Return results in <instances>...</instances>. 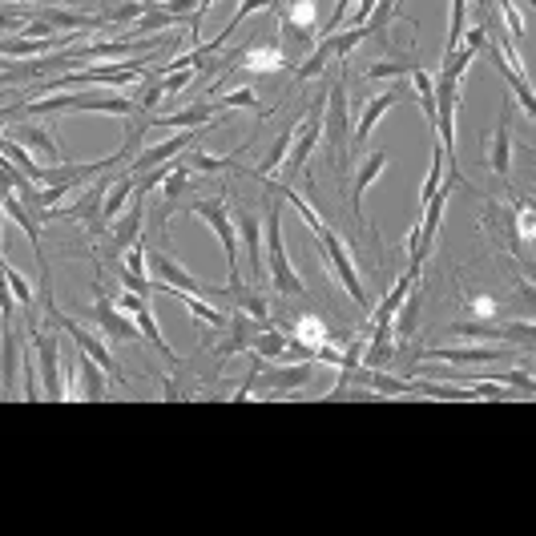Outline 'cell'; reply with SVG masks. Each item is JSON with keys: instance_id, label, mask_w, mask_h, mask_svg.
<instances>
[{"instance_id": "52a82bcc", "label": "cell", "mask_w": 536, "mask_h": 536, "mask_svg": "<svg viewBox=\"0 0 536 536\" xmlns=\"http://www.w3.org/2000/svg\"><path fill=\"white\" fill-rule=\"evenodd\" d=\"M452 335L472 339V343H512V347H532V319H516V323H496V319H468V323H452Z\"/></svg>"}, {"instance_id": "8992f818", "label": "cell", "mask_w": 536, "mask_h": 536, "mask_svg": "<svg viewBox=\"0 0 536 536\" xmlns=\"http://www.w3.org/2000/svg\"><path fill=\"white\" fill-rule=\"evenodd\" d=\"M146 275H150V283H154V291H182V295H206L210 287H202L186 266L170 254V246L162 242V246H146Z\"/></svg>"}, {"instance_id": "1f68e13d", "label": "cell", "mask_w": 536, "mask_h": 536, "mask_svg": "<svg viewBox=\"0 0 536 536\" xmlns=\"http://www.w3.org/2000/svg\"><path fill=\"white\" fill-rule=\"evenodd\" d=\"M412 69H420V61H416V53H391V57H383V61H371L367 69H363V77H412Z\"/></svg>"}, {"instance_id": "5b68a950", "label": "cell", "mask_w": 536, "mask_h": 536, "mask_svg": "<svg viewBox=\"0 0 536 536\" xmlns=\"http://www.w3.org/2000/svg\"><path fill=\"white\" fill-rule=\"evenodd\" d=\"M186 214L202 218V222L218 234L222 254H226V266H230V283H234V279H242V271H238V230H234V218H230V210H226V194L194 198V202L186 206Z\"/></svg>"}, {"instance_id": "ba28073f", "label": "cell", "mask_w": 536, "mask_h": 536, "mask_svg": "<svg viewBox=\"0 0 536 536\" xmlns=\"http://www.w3.org/2000/svg\"><path fill=\"white\" fill-rule=\"evenodd\" d=\"M408 85H391V89H383V93H375L367 105H363V113H359V121L351 125V150L355 154H363L367 150V142H371V133H375V125H379V117L387 113V109H395L399 101H408Z\"/></svg>"}, {"instance_id": "9a60e30c", "label": "cell", "mask_w": 536, "mask_h": 536, "mask_svg": "<svg viewBox=\"0 0 536 536\" xmlns=\"http://www.w3.org/2000/svg\"><path fill=\"white\" fill-rule=\"evenodd\" d=\"M222 113H226L222 101H194V105H186V109H178V113L154 117L150 125H162V129H206V125L218 121Z\"/></svg>"}, {"instance_id": "836d02e7", "label": "cell", "mask_w": 536, "mask_h": 536, "mask_svg": "<svg viewBox=\"0 0 536 536\" xmlns=\"http://www.w3.org/2000/svg\"><path fill=\"white\" fill-rule=\"evenodd\" d=\"M222 105H226V113H234V109H250L258 121H262L266 113H275V109H262V101H258L254 89H230V93L222 97Z\"/></svg>"}, {"instance_id": "6da1fadb", "label": "cell", "mask_w": 536, "mask_h": 536, "mask_svg": "<svg viewBox=\"0 0 536 536\" xmlns=\"http://www.w3.org/2000/svg\"><path fill=\"white\" fill-rule=\"evenodd\" d=\"M266 190H275L279 198H287L295 210H299V218L307 222V230L315 234V242H319V250H323V258H327V266H331V275L339 279V287L359 303V307H367V291H363V279H359V266H355V254H351V246L335 234V226L331 222H323V214L295 190V186H275L271 178H266Z\"/></svg>"}, {"instance_id": "3957f363", "label": "cell", "mask_w": 536, "mask_h": 536, "mask_svg": "<svg viewBox=\"0 0 536 536\" xmlns=\"http://www.w3.org/2000/svg\"><path fill=\"white\" fill-rule=\"evenodd\" d=\"M323 142L335 158V174L347 170V154H351V101H347V81L343 73L331 81L327 97H323Z\"/></svg>"}, {"instance_id": "f35d334b", "label": "cell", "mask_w": 536, "mask_h": 536, "mask_svg": "<svg viewBox=\"0 0 536 536\" xmlns=\"http://www.w3.org/2000/svg\"><path fill=\"white\" fill-rule=\"evenodd\" d=\"M5 65H9V57H0V69H5Z\"/></svg>"}, {"instance_id": "4fadbf2b", "label": "cell", "mask_w": 536, "mask_h": 536, "mask_svg": "<svg viewBox=\"0 0 536 536\" xmlns=\"http://www.w3.org/2000/svg\"><path fill=\"white\" fill-rule=\"evenodd\" d=\"M234 230H238V246L246 250L250 283H262L266 258H262V222H258V214H254V210H238V214H234Z\"/></svg>"}, {"instance_id": "f546056e", "label": "cell", "mask_w": 536, "mask_h": 536, "mask_svg": "<svg viewBox=\"0 0 536 536\" xmlns=\"http://www.w3.org/2000/svg\"><path fill=\"white\" fill-rule=\"evenodd\" d=\"M246 146H250V142H246ZM246 146H242V150H234V154H226V158H218V154H206L202 146H198V150L190 146V158H186V166H190L198 178H202V174H222V170H234V166H238V158L246 154Z\"/></svg>"}, {"instance_id": "ffe728a7", "label": "cell", "mask_w": 536, "mask_h": 536, "mask_svg": "<svg viewBox=\"0 0 536 536\" xmlns=\"http://www.w3.org/2000/svg\"><path fill=\"white\" fill-rule=\"evenodd\" d=\"M387 162H391V154H387V150H375V154H367V158L359 162V174H355V182H351V214H355L359 222H363V194L371 190V182H379V178H383Z\"/></svg>"}, {"instance_id": "4316f807", "label": "cell", "mask_w": 536, "mask_h": 536, "mask_svg": "<svg viewBox=\"0 0 536 536\" xmlns=\"http://www.w3.org/2000/svg\"><path fill=\"white\" fill-rule=\"evenodd\" d=\"M250 355L254 359H287L291 355V331L287 327H258L254 343H250Z\"/></svg>"}, {"instance_id": "d6986e66", "label": "cell", "mask_w": 536, "mask_h": 536, "mask_svg": "<svg viewBox=\"0 0 536 536\" xmlns=\"http://www.w3.org/2000/svg\"><path fill=\"white\" fill-rule=\"evenodd\" d=\"M416 283H420V266L412 262V266H408V271H404V275H399V279H395L391 295H387V299H383V303L375 307V315H371V323H367V335H371V331H391V327H387V323H391V315L399 311V303H404V299H408V291H412Z\"/></svg>"}, {"instance_id": "8d00e7d4", "label": "cell", "mask_w": 536, "mask_h": 536, "mask_svg": "<svg viewBox=\"0 0 536 536\" xmlns=\"http://www.w3.org/2000/svg\"><path fill=\"white\" fill-rule=\"evenodd\" d=\"M468 311L476 315V319H496L500 315V303L488 295V299H468Z\"/></svg>"}, {"instance_id": "83f0119b", "label": "cell", "mask_w": 536, "mask_h": 536, "mask_svg": "<svg viewBox=\"0 0 536 536\" xmlns=\"http://www.w3.org/2000/svg\"><path fill=\"white\" fill-rule=\"evenodd\" d=\"M331 61H335V65H343V61L335 57V45H331V37H323V41H319V45H315V49H311V53H307V57H303L299 65H295V85H303V81H315V77H323Z\"/></svg>"}, {"instance_id": "5bb4252c", "label": "cell", "mask_w": 536, "mask_h": 536, "mask_svg": "<svg viewBox=\"0 0 536 536\" xmlns=\"http://www.w3.org/2000/svg\"><path fill=\"white\" fill-rule=\"evenodd\" d=\"M484 158H488V170L496 178H508L512 174V105L500 109L496 129L484 138Z\"/></svg>"}, {"instance_id": "7402d4cb", "label": "cell", "mask_w": 536, "mask_h": 536, "mask_svg": "<svg viewBox=\"0 0 536 536\" xmlns=\"http://www.w3.org/2000/svg\"><path fill=\"white\" fill-rule=\"evenodd\" d=\"M480 53H488V61H492V69H496V73L504 77V85L512 89V97L520 101V109H524V113L532 117V109H536V101H532V85H528V77H524V73H516V69H512V65H508V61L500 57V49H496L492 41H488V45H484Z\"/></svg>"}, {"instance_id": "30bf717a", "label": "cell", "mask_w": 536, "mask_h": 536, "mask_svg": "<svg viewBox=\"0 0 536 536\" xmlns=\"http://www.w3.org/2000/svg\"><path fill=\"white\" fill-rule=\"evenodd\" d=\"M9 138L17 146H25L41 166H61V146L53 138L49 125H37V117H17V125L9 129Z\"/></svg>"}, {"instance_id": "d4e9b609", "label": "cell", "mask_w": 536, "mask_h": 536, "mask_svg": "<svg viewBox=\"0 0 536 536\" xmlns=\"http://www.w3.org/2000/svg\"><path fill=\"white\" fill-rule=\"evenodd\" d=\"M327 339H331L327 323H323V319H315V315H303V319L295 323V335H291V351H295L299 359H311V355H315V347H323Z\"/></svg>"}, {"instance_id": "9c48e42d", "label": "cell", "mask_w": 536, "mask_h": 536, "mask_svg": "<svg viewBox=\"0 0 536 536\" xmlns=\"http://www.w3.org/2000/svg\"><path fill=\"white\" fill-rule=\"evenodd\" d=\"M142 230H146V198H142V194H133V202L105 226V234H109L105 254H109V258H113V254H125L133 242L142 238Z\"/></svg>"}, {"instance_id": "74e56055", "label": "cell", "mask_w": 536, "mask_h": 536, "mask_svg": "<svg viewBox=\"0 0 536 536\" xmlns=\"http://www.w3.org/2000/svg\"><path fill=\"white\" fill-rule=\"evenodd\" d=\"M37 5H61V0H37Z\"/></svg>"}, {"instance_id": "e0dca14e", "label": "cell", "mask_w": 536, "mask_h": 536, "mask_svg": "<svg viewBox=\"0 0 536 536\" xmlns=\"http://www.w3.org/2000/svg\"><path fill=\"white\" fill-rule=\"evenodd\" d=\"M315 375V359H303V363H291V367H271V371H254V383L262 391H299L307 387Z\"/></svg>"}, {"instance_id": "44dd1931", "label": "cell", "mask_w": 536, "mask_h": 536, "mask_svg": "<svg viewBox=\"0 0 536 536\" xmlns=\"http://www.w3.org/2000/svg\"><path fill=\"white\" fill-rule=\"evenodd\" d=\"M210 291L230 295V303H234L238 311H246L250 319H258V323L271 319V303H266V295H262L258 287H246L242 279H234V283H226V287H210Z\"/></svg>"}, {"instance_id": "484cf974", "label": "cell", "mask_w": 536, "mask_h": 536, "mask_svg": "<svg viewBox=\"0 0 536 536\" xmlns=\"http://www.w3.org/2000/svg\"><path fill=\"white\" fill-rule=\"evenodd\" d=\"M420 315H424V291H420V283L408 291V299L399 303V311L391 315V323L387 327H395V339H412L416 331H420Z\"/></svg>"}, {"instance_id": "f1b7e54d", "label": "cell", "mask_w": 536, "mask_h": 536, "mask_svg": "<svg viewBox=\"0 0 536 536\" xmlns=\"http://www.w3.org/2000/svg\"><path fill=\"white\" fill-rule=\"evenodd\" d=\"M150 5L154 0H105V9L97 17H101V25H133L146 17Z\"/></svg>"}, {"instance_id": "d590c367", "label": "cell", "mask_w": 536, "mask_h": 536, "mask_svg": "<svg viewBox=\"0 0 536 536\" xmlns=\"http://www.w3.org/2000/svg\"><path fill=\"white\" fill-rule=\"evenodd\" d=\"M158 77H162V93L166 97H178L194 81V69H170V73H158Z\"/></svg>"}, {"instance_id": "d6a6232c", "label": "cell", "mask_w": 536, "mask_h": 536, "mask_svg": "<svg viewBox=\"0 0 536 536\" xmlns=\"http://www.w3.org/2000/svg\"><path fill=\"white\" fill-rule=\"evenodd\" d=\"M166 295L182 299V303H186V311H190L194 319H202L206 327H226V319H230L226 311H218V307H214V303H206L202 295H182V291H166Z\"/></svg>"}, {"instance_id": "2e32d148", "label": "cell", "mask_w": 536, "mask_h": 536, "mask_svg": "<svg viewBox=\"0 0 536 536\" xmlns=\"http://www.w3.org/2000/svg\"><path fill=\"white\" fill-rule=\"evenodd\" d=\"M21 359H25V351L17 343V327H13V319H5V327H0V395H5V399L17 391Z\"/></svg>"}, {"instance_id": "603a6c76", "label": "cell", "mask_w": 536, "mask_h": 536, "mask_svg": "<svg viewBox=\"0 0 536 536\" xmlns=\"http://www.w3.org/2000/svg\"><path fill=\"white\" fill-rule=\"evenodd\" d=\"M73 395L77 399H89V404H101V399L109 395V375L81 351V359H77V387H73Z\"/></svg>"}, {"instance_id": "4dcf8cb0", "label": "cell", "mask_w": 536, "mask_h": 536, "mask_svg": "<svg viewBox=\"0 0 536 536\" xmlns=\"http://www.w3.org/2000/svg\"><path fill=\"white\" fill-rule=\"evenodd\" d=\"M395 355H399V347H395L391 331H371L359 363H363V367H391V363H395Z\"/></svg>"}, {"instance_id": "cb8c5ba5", "label": "cell", "mask_w": 536, "mask_h": 536, "mask_svg": "<svg viewBox=\"0 0 536 536\" xmlns=\"http://www.w3.org/2000/svg\"><path fill=\"white\" fill-rule=\"evenodd\" d=\"M230 339L218 347V355L226 359V355H242V351H250V343H254V335H258V327H266V323H258V319H250L246 311H230Z\"/></svg>"}, {"instance_id": "7a4b0ae2", "label": "cell", "mask_w": 536, "mask_h": 536, "mask_svg": "<svg viewBox=\"0 0 536 536\" xmlns=\"http://www.w3.org/2000/svg\"><path fill=\"white\" fill-rule=\"evenodd\" d=\"M271 194V202H266V279H271L275 295H287V299H299L307 295V283L295 275V262L287 258V238H283V202L275 190H266Z\"/></svg>"}, {"instance_id": "e575fe53", "label": "cell", "mask_w": 536, "mask_h": 536, "mask_svg": "<svg viewBox=\"0 0 536 536\" xmlns=\"http://www.w3.org/2000/svg\"><path fill=\"white\" fill-rule=\"evenodd\" d=\"M444 174H448V154L436 146V150H432V166H428V178H424V190H420V206H424V202H428V198H432V194L444 186Z\"/></svg>"}, {"instance_id": "8fae6325", "label": "cell", "mask_w": 536, "mask_h": 536, "mask_svg": "<svg viewBox=\"0 0 536 536\" xmlns=\"http://www.w3.org/2000/svg\"><path fill=\"white\" fill-rule=\"evenodd\" d=\"M89 319L101 327V335L105 339H113V343H138V323H133L105 291H101V283H97V299H93V307H89Z\"/></svg>"}, {"instance_id": "ac0fdd59", "label": "cell", "mask_w": 536, "mask_h": 536, "mask_svg": "<svg viewBox=\"0 0 536 536\" xmlns=\"http://www.w3.org/2000/svg\"><path fill=\"white\" fill-rule=\"evenodd\" d=\"M37 17L45 25H53V33H97V29H105L97 13H81V9H69V5H45Z\"/></svg>"}, {"instance_id": "277c9868", "label": "cell", "mask_w": 536, "mask_h": 536, "mask_svg": "<svg viewBox=\"0 0 536 536\" xmlns=\"http://www.w3.org/2000/svg\"><path fill=\"white\" fill-rule=\"evenodd\" d=\"M33 339V363L41 367V395L45 399H65L61 383V331L53 323H29Z\"/></svg>"}, {"instance_id": "7c38bea8", "label": "cell", "mask_w": 536, "mask_h": 536, "mask_svg": "<svg viewBox=\"0 0 536 536\" xmlns=\"http://www.w3.org/2000/svg\"><path fill=\"white\" fill-rule=\"evenodd\" d=\"M516 347H492V343H472V347H428L420 359L424 363H448V367H480L496 359H512Z\"/></svg>"}]
</instances>
